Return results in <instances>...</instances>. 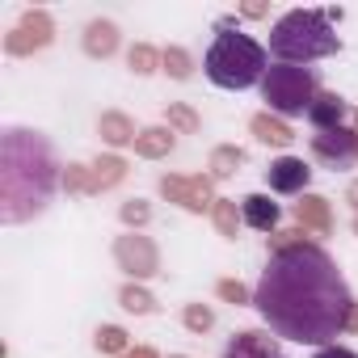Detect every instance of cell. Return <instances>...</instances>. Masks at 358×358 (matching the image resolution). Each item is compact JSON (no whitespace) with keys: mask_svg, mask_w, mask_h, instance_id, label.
<instances>
[{"mask_svg":"<svg viewBox=\"0 0 358 358\" xmlns=\"http://www.w3.org/2000/svg\"><path fill=\"white\" fill-rule=\"evenodd\" d=\"M253 303L278 337L299 345H324L350 324V312H354L345 278L337 274L329 253L303 241L274 249L253 291Z\"/></svg>","mask_w":358,"mask_h":358,"instance_id":"6da1fadb","label":"cell"},{"mask_svg":"<svg viewBox=\"0 0 358 358\" xmlns=\"http://www.w3.org/2000/svg\"><path fill=\"white\" fill-rule=\"evenodd\" d=\"M55 190V160L43 135L34 131H5L0 143V220L17 224L47 207Z\"/></svg>","mask_w":358,"mask_h":358,"instance_id":"7a4b0ae2","label":"cell"},{"mask_svg":"<svg viewBox=\"0 0 358 358\" xmlns=\"http://www.w3.org/2000/svg\"><path fill=\"white\" fill-rule=\"evenodd\" d=\"M270 51L282 64H295V68L333 55L337 51V34L329 26V13H320V9H291L270 30Z\"/></svg>","mask_w":358,"mask_h":358,"instance_id":"3957f363","label":"cell"},{"mask_svg":"<svg viewBox=\"0 0 358 358\" xmlns=\"http://www.w3.org/2000/svg\"><path fill=\"white\" fill-rule=\"evenodd\" d=\"M207 76L220 89H249L266 80V47L249 34H232L228 26H220V38L207 51Z\"/></svg>","mask_w":358,"mask_h":358,"instance_id":"277c9868","label":"cell"},{"mask_svg":"<svg viewBox=\"0 0 358 358\" xmlns=\"http://www.w3.org/2000/svg\"><path fill=\"white\" fill-rule=\"evenodd\" d=\"M262 97L270 101V110H278L287 118L308 114L316 101V76L308 68H295V64H274V68H266Z\"/></svg>","mask_w":358,"mask_h":358,"instance_id":"5b68a950","label":"cell"},{"mask_svg":"<svg viewBox=\"0 0 358 358\" xmlns=\"http://www.w3.org/2000/svg\"><path fill=\"white\" fill-rule=\"evenodd\" d=\"M51 17L47 13H26L22 17V26L5 38V51L9 55H30V51H38V47H47L51 43Z\"/></svg>","mask_w":358,"mask_h":358,"instance_id":"8992f818","label":"cell"},{"mask_svg":"<svg viewBox=\"0 0 358 358\" xmlns=\"http://www.w3.org/2000/svg\"><path fill=\"white\" fill-rule=\"evenodd\" d=\"M312 152H316L324 164L345 169V164L354 160V152H358V131H345V127H337V131H320V135H312Z\"/></svg>","mask_w":358,"mask_h":358,"instance_id":"52a82bcc","label":"cell"},{"mask_svg":"<svg viewBox=\"0 0 358 358\" xmlns=\"http://www.w3.org/2000/svg\"><path fill=\"white\" fill-rule=\"evenodd\" d=\"M114 257H118V266H122V270H131L135 278L156 274V245H152L148 236H139V232L122 236V241L114 245Z\"/></svg>","mask_w":358,"mask_h":358,"instance_id":"ba28073f","label":"cell"},{"mask_svg":"<svg viewBox=\"0 0 358 358\" xmlns=\"http://www.w3.org/2000/svg\"><path fill=\"white\" fill-rule=\"evenodd\" d=\"M160 190H164V199L182 203V207H190V211L215 207V199H211V182H207V177H164Z\"/></svg>","mask_w":358,"mask_h":358,"instance_id":"9c48e42d","label":"cell"},{"mask_svg":"<svg viewBox=\"0 0 358 358\" xmlns=\"http://www.w3.org/2000/svg\"><path fill=\"white\" fill-rule=\"evenodd\" d=\"M308 177H312V169H308L299 156H278V160L266 169V182H270L274 194H299V190L308 186Z\"/></svg>","mask_w":358,"mask_h":358,"instance_id":"30bf717a","label":"cell"},{"mask_svg":"<svg viewBox=\"0 0 358 358\" xmlns=\"http://www.w3.org/2000/svg\"><path fill=\"white\" fill-rule=\"evenodd\" d=\"M341 118H345V101H341L337 93H316V101H312V110H308V122H312L316 131H337Z\"/></svg>","mask_w":358,"mask_h":358,"instance_id":"8fae6325","label":"cell"},{"mask_svg":"<svg viewBox=\"0 0 358 358\" xmlns=\"http://www.w3.org/2000/svg\"><path fill=\"white\" fill-rule=\"evenodd\" d=\"M224 358H282V354H278V341L274 337H266V333H241L228 345Z\"/></svg>","mask_w":358,"mask_h":358,"instance_id":"7c38bea8","label":"cell"},{"mask_svg":"<svg viewBox=\"0 0 358 358\" xmlns=\"http://www.w3.org/2000/svg\"><path fill=\"white\" fill-rule=\"evenodd\" d=\"M245 224H253L257 232H274L278 228V203H270L266 194H249L245 199Z\"/></svg>","mask_w":358,"mask_h":358,"instance_id":"4fadbf2b","label":"cell"},{"mask_svg":"<svg viewBox=\"0 0 358 358\" xmlns=\"http://www.w3.org/2000/svg\"><path fill=\"white\" fill-rule=\"evenodd\" d=\"M114 47H118L114 22H89V30H85V51L106 59V55H114Z\"/></svg>","mask_w":358,"mask_h":358,"instance_id":"5bb4252c","label":"cell"},{"mask_svg":"<svg viewBox=\"0 0 358 358\" xmlns=\"http://www.w3.org/2000/svg\"><path fill=\"white\" fill-rule=\"evenodd\" d=\"M253 135H257L262 143H278V148H287V143L295 139L291 127L278 122V118H270V114H257V118H253Z\"/></svg>","mask_w":358,"mask_h":358,"instance_id":"9a60e30c","label":"cell"},{"mask_svg":"<svg viewBox=\"0 0 358 358\" xmlns=\"http://www.w3.org/2000/svg\"><path fill=\"white\" fill-rule=\"evenodd\" d=\"M101 135H106V143H114V148H122V143L139 139V135H135V127L127 122V114H101Z\"/></svg>","mask_w":358,"mask_h":358,"instance_id":"2e32d148","label":"cell"},{"mask_svg":"<svg viewBox=\"0 0 358 358\" xmlns=\"http://www.w3.org/2000/svg\"><path fill=\"white\" fill-rule=\"evenodd\" d=\"M169 148H173V131H164V127L139 131V139H135V152L139 156H164Z\"/></svg>","mask_w":358,"mask_h":358,"instance_id":"e0dca14e","label":"cell"},{"mask_svg":"<svg viewBox=\"0 0 358 358\" xmlns=\"http://www.w3.org/2000/svg\"><path fill=\"white\" fill-rule=\"evenodd\" d=\"M295 215H299V224H312L316 232H329V203L324 199H303L295 207Z\"/></svg>","mask_w":358,"mask_h":358,"instance_id":"ac0fdd59","label":"cell"},{"mask_svg":"<svg viewBox=\"0 0 358 358\" xmlns=\"http://www.w3.org/2000/svg\"><path fill=\"white\" fill-rule=\"evenodd\" d=\"M122 173H127V164H122L118 156H106V160H97V164H93V186H97V190H106V186L122 182Z\"/></svg>","mask_w":358,"mask_h":358,"instance_id":"d6986e66","label":"cell"},{"mask_svg":"<svg viewBox=\"0 0 358 358\" xmlns=\"http://www.w3.org/2000/svg\"><path fill=\"white\" fill-rule=\"evenodd\" d=\"M241 160H245L241 148H215V152H211V173H215V177H228V173H236Z\"/></svg>","mask_w":358,"mask_h":358,"instance_id":"ffe728a7","label":"cell"},{"mask_svg":"<svg viewBox=\"0 0 358 358\" xmlns=\"http://www.w3.org/2000/svg\"><path fill=\"white\" fill-rule=\"evenodd\" d=\"M160 59H164V55H156V51H152V47H143V43H139V47H131V68H135V72H156V64H160Z\"/></svg>","mask_w":358,"mask_h":358,"instance_id":"44dd1931","label":"cell"},{"mask_svg":"<svg viewBox=\"0 0 358 358\" xmlns=\"http://www.w3.org/2000/svg\"><path fill=\"white\" fill-rule=\"evenodd\" d=\"M236 220H241V215H236V203H224V199H220V203H215V224H220L224 236H236Z\"/></svg>","mask_w":358,"mask_h":358,"instance_id":"7402d4cb","label":"cell"},{"mask_svg":"<svg viewBox=\"0 0 358 358\" xmlns=\"http://www.w3.org/2000/svg\"><path fill=\"white\" fill-rule=\"evenodd\" d=\"M164 68H169L177 80H186V76H190V55L177 51V47H169V51H164Z\"/></svg>","mask_w":358,"mask_h":358,"instance_id":"603a6c76","label":"cell"},{"mask_svg":"<svg viewBox=\"0 0 358 358\" xmlns=\"http://www.w3.org/2000/svg\"><path fill=\"white\" fill-rule=\"evenodd\" d=\"M97 345H101L106 354H122V350H127V333L110 324V329H101V333H97Z\"/></svg>","mask_w":358,"mask_h":358,"instance_id":"cb8c5ba5","label":"cell"},{"mask_svg":"<svg viewBox=\"0 0 358 358\" xmlns=\"http://www.w3.org/2000/svg\"><path fill=\"white\" fill-rule=\"evenodd\" d=\"M169 122H173L177 131H199V118H194V110H186V106H169Z\"/></svg>","mask_w":358,"mask_h":358,"instance_id":"d4e9b609","label":"cell"},{"mask_svg":"<svg viewBox=\"0 0 358 358\" xmlns=\"http://www.w3.org/2000/svg\"><path fill=\"white\" fill-rule=\"evenodd\" d=\"M122 308H131V312H152V295L139 291V287H127V291H122Z\"/></svg>","mask_w":358,"mask_h":358,"instance_id":"484cf974","label":"cell"},{"mask_svg":"<svg viewBox=\"0 0 358 358\" xmlns=\"http://www.w3.org/2000/svg\"><path fill=\"white\" fill-rule=\"evenodd\" d=\"M211 320H215V316H211V308H203V303L186 308V324H190L194 333H207V329H211Z\"/></svg>","mask_w":358,"mask_h":358,"instance_id":"4316f807","label":"cell"},{"mask_svg":"<svg viewBox=\"0 0 358 358\" xmlns=\"http://www.w3.org/2000/svg\"><path fill=\"white\" fill-rule=\"evenodd\" d=\"M68 190H97V186H93V169L72 164V169H68Z\"/></svg>","mask_w":358,"mask_h":358,"instance_id":"83f0119b","label":"cell"},{"mask_svg":"<svg viewBox=\"0 0 358 358\" xmlns=\"http://www.w3.org/2000/svg\"><path fill=\"white\" fill-rule=\"evenodd\" d=\"M122 220H127V224H143V220H148V207H143V203H127V207H122Z\"/></svg>","mask_w":358,"mask_h":358,"instance_id":"f1b7e54d","label":"cell"},{"mask_svg":"<svg viewBox=\"0 0 358 358\" xmlns=\"http://www.w3.org/2000/svg\"><path fill=\"white\" fill-rule=\"evenodd\" d=\"M220 295L232 299V303H245V287L241 282H220Z\"/></svg>","mask_w":358,"mask_h":358,"instance_id":"f546056e","label":"cell"},{"mask_svg":"<svg viewBox=\"0 0 358 358\" xmlns=\"http://www.w3.org/2000/svg\"><path fill=\"white\" fill-rule=\"evenodd\" d=\"M316 358H358V354H354V350H345V345H324Z\"/></svg>","mask_w":358,"mask_h":358,"instance_id":"4dcf8cb0","label":"cell"},{"mask_svg":"<svg viewBox=\"0 0 358 358\" xmlns=\"http://www.w3.org/2000/svg\"><path fill=\"white\" fill-rule=\"evenodd\" d=\"M118 358H156L152 350H127V354H118Z\"/></svg>","mask_w":358,"mask_h":358,"instance_id":"1f68e13d","label":"cell"},{"mask_svg":"<svg viewBox=\"0 0 358 358\" xmlns=\"http://www.w3.org/2000/svg\"><path fill=\"white\" fill-rule=\"evenodd\" d=\"M350 203H354V207H358V182H354V186H350Z\"/></svg>","mask_w":358,"mask_h":358,"instance_id":"d6a6232c","label":"cell"},{"mask_svg":"<svg viewBox=\"0 0 358 358\" xmlns=\"http://www.w3.org/2000/svg\"><path fill=\"white\" fill-rule=\"evenodd\" d=\"M354 232H358V220H354Z\"/></svg>","mask_w":358,"mask_h":358,"instance_id":"836d02e7","label":"cell"}]
</instances>
